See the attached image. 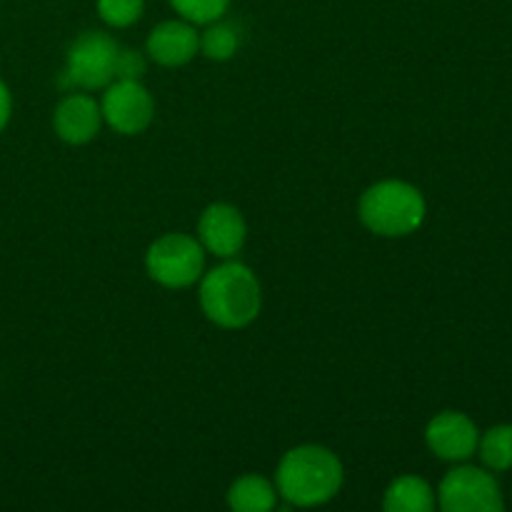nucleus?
<instances>
[{
	"label": "nucleus",
	"instance_id": "obj_1",
	"mask_svg": "<svg viewBox=\"0 0 512 512\" xmlns=\"http://www.w3.org/2000/svg\"><path fill=\"white\" fill-rule=\"evenodd\" d=\"M343 463L323 445H298L283 455L275 473V488L295 508H315L343 488Z\"/></svg>",
	"mask_w": 512,
	"mask_h": 512
},
{
	"label": "nucleus",
	"instance_id": "obj_2",
	"mask_svg": "<svg viewBox=\"0 0 512 512\" xmlns=\"http://www.w3.org/2000/svg\"><path fill=\"white\" fill-rule=\"evenodd\" d=\"M263 290L248 265L228 258L200 278V308L210 323L228 330L248 328L260 315Z\"/></svg>",
	"mask_w": 512,
	"mask_h": 512
},
{
	"label": "nucleus",
	"instance_id": "obj_3",
	"mask_svg": "<svg viewBox=\"0 0 512 512\" xmlns=\"http://www.w3.org/2000/svg\"><path fill=\"white\" fill-rule=\"evenodd\" d=\"M423 193L405 180H380L360 195L358 213L365 228L383 238L415 233L425 220Z\"/></svg>",
	"mask_w": 512,
	"mask_h": 512
},
{
	"label": "nucleus",
	"instance_id": "obj_4",
	"mask_svg": "<svg viewBox=\"0 0 512 512\" xmlns=\"http://www.w3.org/2000/svg\"><path fill=\"white\" fill-rule=\"evenodd\" d=\"M145 270L163 288H190L205 273V248L193 235L168 233L148 248Z\"/></svg>",
	"mask_w": 512,
	"mask_h": 512
},
{
	"label": "nucleus",
	"instance_id": "obj_5",
	"mask_svg": "<svg viewBox=\"0 0 512 512\" xmlns=\"http://www.w3.org/2000/svg\"><path fill=\"white\" fill-rule=\"evenodd\" d=\"M118 50L120 45L108 33L85 30L70 45L65 78H68L70 85H78L83 90L105 88L115 80Z\"/></svg>",
	"mask_w": 512,
	"mask_h": 512
},
{
	"label": "nucleus",
	"instance_id": "obj_6",
	"mask_svg": "<svg viewBox=\"0 0 512 512\" xmlns=\"http://www.w3.org/2000/svg\"><path fill=\"white\" fill-rule=\"evenodd\" d=\"M438 503L445 512H500L505 508L500 485L488 470L460 465L443 478Z\"/></svg>",
	"mask_w": 512,
	"mask_h": 512
},
{
	"label": "nucleus",
	"instance_id": "obj_7",
	"mask_svg": "<svg viewBox=\"0 0 512 512\" xmlns=\"http://www.w3.org/2000/svg\"><path fill=\"white\" fill-rule=\"evenodd\" d=\"M103 120L120 135H138L153 123L155 103L140 80H113L105 85Z\"/></svg>",
	"mask_w": 512,
	"mask_h": 512
},
{
	"label": "nucleus",
	"instance_id": "obj_8",
	"mask_svg": "<svg viewBox=\"0 0 512 512\" xmlns=\"http://www.w3.org/2000/svg\"><path fill=\"white\" fill-rule=\"evenodd\" d=\"M248 238V225L243 213L230 203H213L203 210L198 223V240L205 253L215 258H235Z\"/></svg>",
	"mask_w": 512,
	"mask_h": 512
},
{
	"label": "nucleus",
	"instance_id": "obj_9",
	"mask_svg": "<svg viewBox=\"0 0 512 512\" xmlns=\"http://www.w3.org/2000/svg\"><path fill=\"white\" fill-rule=\"evenodd\" d=\"M480 433L475 428L473 420L465 413H455V410H445V413L435 415L425 428V443L438 455L440 460L448 463H465L478 453Z\"/></svg>",
	"mask_w": 512,
	"mask_h": 512
},
{
	"label": "nucleus",
	"instance_id": "obj_10",
	"mask_svg": "<svg viewBox=\"0 0 512 512\" xmlns=\"http://www.w3.org/2000/svg\"><path fill=\"white\" fill-rule=\"evenodd\" d=\"M150 58L165 68H180L200 53V33L185 18L163 20L155 25L145 43Z\"/></svg>",
	"mask_w": 512,
	"mask_h": 512
},
{
	"label": "nucleus",
	"instance_id": "obj_11",
	"mask_svg": "<svg viewBox=\"0 0 512 512\" xmlns=\"http://www.w3.org/2000/svg\"><path fill=\"white\" fill-rule=\"evenodd\" d=\"M103 110L95 98L85 93H70L58 103L53 115V128L58 138L68 145H85L100 133Z\"/></svg>",
	"mask_w": 512,
	"mask_h": 512
},
{
	"label": "nucleus",
	"instance_id": "obj_12",
	"mask_svg": "<svg viewBox=\"0 0 512 512\" xmlns=\"http://www.w3.org/2000/svg\"><path fill=\"white\" fill-rule=\"evenodd\" d=\"M383 508L388 512H430L435 508V493L428 480L400 475L385 490Z\"/></svg>",
	"mask_w": 512,
	"mask_h": 512
},
{
	"label": "nucleus",
	"instance_id": "obj_13",
	"mask_svg": "<svg viewBox=\"0 0 512 512\" xmlns=\"http://www.w3.org/2000/svg\"><path fill=\"white\" fill-rule=\"evenodd\" d=\"M228 505L235 512H270L278 505V488L263 475H243L230 485Z\"/></svg>",
	"mask_w": 512,
	"mask_h": 512
},
{
	"label": "nucleus",
	"instance_id": "obj_14",
	"mask_svg": "<svg viewBox=\"0 0 512 512\" xmlns=\"http://www.w3.org/2000/svg\"><path fill=\"white\" fill-rule=\"evenodd\" d=\"M240 48V33L233 23H225L223 18L205 25L200 33V53L215 63H225L233 58Z\"/></svg>",
	"mask_w": 512,
	"mask_h": 512
},
{
	"label": "nucleus",
	"instance_id": "obj_15",
	"mask_svg": "<svg viewBox=\"0 0 512 512\" xmlns=\"http://www.w3.org/2000/svg\"><path fill=\"white\" fill-rule=\"evenodd\" d=\"M478 453L485 468L512 470V425H495L478 440Z\"/></svg>",
	"mask_w": 512,
	"mask_h": 512
},
{
	"label": "nucleus",
	"instance_id": "obj_16",
	"mask_svg": "<svg viewBox=\"0 0 512 512\" xmlns=\"http://www.w3.org/2000/svg\"><path fill=\"white\" fill-rule=\"evenodd\" d=\"M175 13L193 25H208L220 20L230 8V0H168Z\"/></svg>",
	"mask_w": 512,
	"mask_h": 512
},
{
	"label": "nucleus",
	"instance_id": "obj_17",
	"mask_svg": "<svg viewBox=\"0 0 512 512\" xmlns=\"http://www.w3.org/2000/svg\"><path fill=\"white\" fill-rule=\"evenodd\" d=\"M145 13V0H98V15L110 28H130Z\"/></svg>",
	"mask_w": 512,
	"mask_h": 512
},
{
	"label": "nucleus",
	"instance_id": "obj_18",
	"mask_svg": "<svg viewBox=\"0 0 512 512\" xmlns=\"http://www.w3.org/2000/svg\"><path fill=\"white\" fill-rule=\"evenodd\" d=\"M145 58L133 48H120L115 60V80H143Z\"/></svg>",
	"mask_w": 512,
	"mask_h": 512
},
{
	"label": "nucleus",
	"instance_id": "obj_19",
	"mask_svg": "<svg viewBox=\"0 0 512 512\" xmlns=\"http://www.w3.org/2000/svg\"><path fill=\"white\" fill-rule=\"evenodd\" d=\"M10 113H13V98H10L8 85L0 80V133H3L5 125L10 123Z\"/></svg>",
	"mask_w": 512,
	"mask_h": 512
}]
</instances>
